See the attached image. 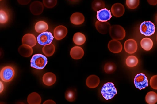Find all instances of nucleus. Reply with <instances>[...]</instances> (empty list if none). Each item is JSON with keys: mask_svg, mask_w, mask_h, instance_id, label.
<instances>
[{"mask_svg": "<svg viewBox=\"0 0 157 104\" xmlns=\"http://www.w3.org/2000/svg\"><path fill=\"white\" fill-rule=\"evenodd\" d=\"M55 46L53 44H50L44 45L42 48L43 53L48 57L52 56L55 51Z\"/></svg>", "mask_w": 157, "mask_h": 104, "instance_id": "nucleus-25", "label": "nucleus"}, {"mask_svg": "<svg viewBox=\"0 0 157 104\" xmlns=\"http://www.w3.org/2000/svg\"><path fill=\"white\" fill-rule=\"evenodd\" d=\"M150 84L152 88L157 89V75H154L151 77Z\"/></svg>", "mask_w": 157, "mask_h": 104, "instance_id": "nucleus-34", "label": "nucleus"}, {"mask_svg": "<svg viewBox=\"0 0 157 104\" xmlns=\"http://www.w3.org/2000/svg\"><path fill=\"white\" fill-rule=\"evenodd\" d=\"M111 11L114 16L117 17H120L124 13V5L120 3H116L112 6Z\"/></svg>", "mask_w": 157, "mask_h": 104, "instance_id": "nucleus-14", "label": "nucleus"}, {"mask_svg": "<svg viewBox=\"0 0 157 104\" xmlns=\"http://www.w3.org/2000/svg\"><path fill=\"white\" fill-rule=\"evenodd\" d=\"M1 0H0V1H1Z\"/></svg>", "mask_w": 157, "mask_h": 104, "instance_id": "nucleus-40", "label": "nucleus"}, {"mask_svg": "<svg viewBox=\"0 0 157 104\" xmlns=\"http://www.w3.org/2000/svg\"><path fill=\"white\" fill-rule=\"evenodd\" d=\"M137 44L136 41L133 39H130L127 40L124 44L125 51L129 54L135 52L137 49Z\"/></svg>", "mask_w": 157, "mask_h": 104, "instance_id": "nucleus-8", "label": "nucleus"}, {"mask_svg": "<svg viewBox=\"0 0 157 104\" xmlns=\"http://www.w3.org/2000/svg\"><path fill=\"white\" fill-rule=\"evenodd\" d=\"M100 83L99 77L95 75H91L88 77L86 81V84L90 88L97 87Z\"/></svg>", "mask_w": 157, "mask_h": 104, "instance_id": "nucleus-18", "label": "nucleus"}, {"mask_svg": "<svg viewBox=\"0 0 157 104\" xmlns=\"http://www.w3.org/2000/svg\"><path fill=\"white\" fill-rule=\"evenodd\" d=\"M27 100L29 104H40L41 102V98L38 93L33 92L28 95Z\"/></svg>", "mask_w": 157, "mask_h": 104, "instance_id": "nucleus-21", "label": "nucleus"}, {"mask_svg": "<svg viewBox=\"0 0 157 104\" xmlns=\"http://www.w3.org/2000/svg\"><path fill=\"white\" fill-rule=\"evenodd\" d=\"M70 54L71 57L74 59H79L83 56L84 51L81 47L78 46H75L71 49Z\"/></svg>", "mask_w": 157, "mask_h": 104, "instance_id": "nucleus-17", "label": "nucleus"}, {"mask_svg": "<svg viewBox=\"0 0 157 104\" xmlns=\"http://www.w3.org/2000/svg\"><path fill=\"white\" fill-rule=\"evenodd\" d=\"M31 0H17L19 4L21 5H26L28 4Z\"/></svg>", "mask_w": 157, "mask_h": 104, "instance_id": "nucleus-35", "label": "nucleus"}, {"mask_svg": "<svg viewBox=\"0 0 157 104\" xmlns=\"http://www.w3.org/2000/svg\"><path fill=\"white\" fill-rule=\"evenodd\" d=\"M54 38L52 33L45 31L41 33L37 37V40L39 44L42 45H45L50 44Z\"/></svg>", "mask_w": 157, "mask_h": 104, "instance_id": "nucleus-7", "label": "nucleus"}, {"mask_svg": "<svg viewBox=\"0 0 157 104\" xmlns=\"http://www.w3.org/2000/svg\"><path fill=\"white\" fill-rule=\"evenodd\" d=\"M97 18L98 21L105 22L110 20L112 17L110 10L104 8L97 11Z\"/></svg>", "mask_w": 157, "mask_h": 104, "instance_id": "nucleus-10", "label": "nucleus"}, {"mask_svg": "<svg viewBox=\"0 0 157 104\" xmlns=\"http://www.w3.org/2000/svg\"><path fill=\"white\" fill-rule=\"evenodd\" d=\"M71 23L75 25H79L82 24L85 20L84 15L79 12H75L73 13L70 17Z\"/></svg>", "mask_w": 157, "mask_h": 104, "instance_id": "nucleus-19", "label": "nucleus"}, {"mask_svg": "<svg viewBox=\"0 0 157 104\" xmlns=\"http://www.w3.org/2000/svg\"><path fill=\"white\" fill-rule=\"evenodd\" d=\"M43 104H56V102L53 100H48L45 101L44 103Z\"/></svg>", "mask_w": 157, "mask_h": 104, "instance_id": "nucleus-37", "label": "nucleus"}, {"mask_svg": "<svg viewBox=\"0 0 157 104\" xmlns=\"http://www.w3.org/2000/svg\"><path fill=\"white\" fill-rule=\"evenodd\" d=\"M48 26L47 23L43 21L37 22L35 26V31L37 33H41L46 31L48 30Z\"/></svg>", "mask_w": 157, "mask_h": 104, "instance_id": "nucleus-24", "label": "nucleus"}, {"mask_svg": "<svg viewBox=\"0 0 157 104\" xmlns=\"http://www.w3.org/2000/svg\"><path fill=\"white\" fill-rule=\"evenodd\" d=\"M18 52L22 56L29 57L33 54V50L32 47L30 46L22 44L19 47Z\"/></svg>", "mask_w": 157, "mask_h": 104, "instance_id": "nucleus-20", "label": "nucleus"}, {"mask_svg": "<svg viewBox=\"0 0 157 104\" xmlns=\"http://www.w3.org/2000/svg\"><path fill=\"white\" fill-rule=\"evenodd\" d=\"M73 40L74 43L78 45H83L85 42L86 38L85 35L81 32H77L74 35Z\"/></svg>", "mask_w": 157, "mask_h": 104, "instance_id": "nucleus-22", "label": "nucleus"}, {"mask_svg": "<svg viewBox=\"0 0 157 104\" xmlns=\"http://www.w3.org/2000/svg\"><path fill=\"white\" fill-rule=\"evenodd\" d=\"M139 30L142 34L146 36H150L154 33L155 27L154 23L150 21H144L140 24Z\"/></svg>", "mask_w": 157, "mask_h": 104, "instance_id": "nucleus-4", "label": "nucleus"}, {"mask_svg": "<svg viewBox=\"0 0 157 104\" xmlns=\"http://www.w3.org/2000/svg\"><path fill=\"white\" fill-rule=\"evenodd\" d=\"M96 28L100 33L105 34L109 31L110 24L108 22L97 21L95 23Z\"/></svg>", "mask_w": 157, "mask_h": 104, "instance_id": "nucleus-13", "label": "nucleus"}, {"mask_svg": "<svg viewBox=\"0 0 157 104\" xmlns=\"http://www.w3.org/2000/svg\"><path fill=\"white\" fill-rule=\"evenodd\" d=\"M8 19V16L6 12L3 10H0V23H6Z\"/></svg>", "mask_w": 157, "mask_h": 104, "instance_id": "nucleus-33", "label": "nucleus"}, {"mask_svg": "<svg viewBox=\"0 0 157 104\" xmlns=\"http://www.w3.org/2000/svg\"><path fill=\"white\" fill-rule=\"evenodd\" d=\"M139 3V0H126L127 6L131 9L136 8L138 6Z\"/></svg>", "mask_w": 157, "mask_h": 104, "instance_id": "nucleus-31", "label": "nucleus"}, {"mask_svg": "<svg viewBox=\"0 0 157 104\" xmlns=\"http://www.w3.org/2000/svg\"><path fill=\"white\" fill-rule=\"evenodd\" d=\"M140 45L146 51H149L153 47V42L150 38H145L141 40L140 41Z\"/></svg>", "mask_w": 157, "mask_h": 104, "instance_id": "nucleus-23", "label": "nucleus"}, {"mask_svg": "<svg viewBox=\"0 0 157 104\" xmlns=\"http://www.w3.org/2000/svg\"><path fill=\"white\" fill-rule=\"evenodd\" d=\"M76 97V91L75 89L69 88L66 91L65 93V98L66 99L70 102L74 101Z\"/></svg>", "mask_w": 157, "mask_h": 104, "instance_id": "nucleus-27", "label": "nucleus"}, {"mask_svg": "<svg viewBox=\"0 0 157 104\" xmlns=\"http://www.w3.org/2000/svg\"><path fill=\"white\" fill-rule=\"evenodd\" d=\"M57 3V0H43V3L44 5L48 8L54 7Z\"/></svg>", "mask_w": 157, "mask_h": 104, "instance_id": "nucleus-32", "label": "nucleus"}, {"mask_svg": "<svg viewBox=\"0 0 157 104\" xmlns=\"http://www.w3.org/2000/svg\"><path fill=\"white\" fill-rule=\"evenodd\" d=\"M44 9L43 3L39 1L33 2L30 6L31 12L35 15H38L41 14L43 11Z\"/></svg>", "mask_w": 157, "mask_h": 104, "instance_id": "nucleus-9", "label": "nucleus"}, {"mask_svg": "<svg viewBox=\"0 0 157 104\" xmlns=\"http://www.w3.org/2000/svg\"><path fill=\"white\" fill-rule=\"evenodd\" d=\"M138 60L137 58L134 56H128L126 60V65L129 67H133L136 66L138 63Z\"/></svg>", "mask_w": 157, "mask_h": 104, "instance_id": "nucleus-29", "label": "nucleus"}, {"mask_svg": "<svg viewBox=\"0 0 157 104\" xmlns=\"http://www.w3.org/2000/svg\"><path fill=\"white\" fill-rule=\"evenodd\" d=\"M109 34L113 39L121 40L125 36V31L124 29L121 26L114 25L110 27L109 30Z\"/></svg>", "mask_w": 157, "mask_h": 104, "instance_id": "nucleus-3", "label": "nucleus"}, {"mask_svg": "<svg viewBox=\"0 0 157 104\" xmlns=\"http://www.w3.org/2000/svg\"><path fill=\"white\" fill-rule=\"evenodd\" d=\"M134 84L136 88L140 90L144 89L148 86V79L143 73L136 74L134 79Z\"/></svg>", "mask_w": 157, "mask_h": 104, "instance_id": "nucleus-6", "label": "nucleus"}, {"mask_svg": "<svg viewBox=\"0 0 157 104\" xmlns=\"http://www.w3.org/2000/svg\"><path fill=\"white\" fill-rule=\"evenodd\" d=\"M105 4L102 0H94L92 3V8L95 11H98L105 7Z\"/></svg>", "mask_w": 157, "mask_h": 104, "instance_id": "nucleus-28", "label": "nucleus"}, {"mask_svg": "<svg viewBox=\"0 0 157 104\" xmlns=\"http://www.w3.org/2000/svg\"><path fill=\"white\" fill-rule=\"evenodd\" d=\"M48 62L47 59L41 54H36L33 55L30 60V66L32 67L38 69H43Z\"/></svg>", "mask_w": 157, "mask_h": 104, "instance_id": "nucleus-1", "label": "nucleus"}, {"mask_svg": "<svg viewBox=\"0 0 157 104\" xmlns=\"http://www.w3.org/2000/svg\"><path fill=\"white\" fill-rule=\"evenodd\" d=\"M116 69L115 64L112 62L106 63L104 67L105 71L107 74H111L115 71Z\"/></svg>", "mask_w": 157, "mask_h": 104, "instance_id": "nucleus-30", "label": "nucleus"}, {"mask_svg": "<svg viewBox=\"0 0 157 104\" xmlns=\"http://www.w3.org/2000/svg\"><path fill=\"white\" fill-rule=\"evenodd\" d=\"M145 100L149 104H155L157 101V94L152 91L148 92L146 95Z\"/></svg>", "mask_w": 157, "mask_h": 104, "instance_id": "nucleus-26", "label": "nucleus"}, {"mask_svg": "<svg viewBox=\"0 0 157 104\" xmlns=\"http://www.w3.org/2000/svg\"><path fill=\"white\" fill-rule=\"evenodd\" d=\"M3 55V51L2 49L0 48V58L2 57Z\"/></svg>", "mask_w": 157, "mask_h": 104, "instance_id": "nucleus-39", "label": "nucleus"}, {"mask_svg": "<svg viewBox=\"0 0 157 104\" xmlns=\"http://www.w3.org/2000/svg\"><path fill=\"white\" fill-rule=\"evenodd\" d=\"M37 42L36 39L33 34L28 33L24 35L22 38L23 44L28 45L32 47L35 46Z\"/></svg>", "mask_w": 157, "mask_h": 104, "instance_id": "nucleus-15", "label": "nucleus"}, {"mask_svg": "<svg viewBox=\"0 0 157 104\" xmlns=\"http://www.w3.org/2000/svg\"><path fill=\"white\" fill-rule=\"evenodd\" d=\"M108 47L110 51L114 53H119L122 49V45L121 43L117 40L115 39L109 41Z\"/></svg>", "mask_w": 157, "mask_h": 104, "instance_id": "nucleus-12", "label": "nucleus"}, {"mask_svg": "<svg viewBox=\"0 0 157 104\" xmlns=\"http://www.w3.org/2000/svg\"><path fill=\"white\" fill-rule=\"evenodd\" d=\"M15 75L14 70L10 66L3 67L0 72V77L3 81L8 82L10 81Z\"/></svg>", "mask_w": 157, "mask_h": 104, "instance_id": "nucleus-5", "label": "nucleus"}, {"mask_svg": "<svg viewBox=\"0 0 157 104\" xmlns=\"http://www.w3.org/2000/svg\"><path fill=\"white\" fill-rule=\"evenodd\" d=\"M42 80L44 84L50 86L55 83L56 80V77L54 73L48 72L46 73L44 75Z\"/></svg>", "mask_w": 157, "mask_h": 104, "instance_id": "nucleus-16", "label": "nucleus"}, {"mask_svg": "<svg viewBox=\"0 0 157 104\" xmlns=\"http://www.w3.org/2000/svg\"><path fill=\"white\" fill-rule=\"evenodd\" d=\"M148 3L152 5H155L157 4V0H147Z\"/></svg>", "mask_w": 157, "mask_h": 104, "instance_id": "nucleus-36", "label": "nucleus"}, {"mask_svg": "<svg viewBox=\"0 0 157 104\" xmlns=\"http://www.w3.org/2000/svg\"><path fill=\"white\" fill-rule=\"evenodd\" d=\"M67 33V28L63 25H59L55 27L54 30V35L55 38L60 40L64 38Z\"/></svg>", "mask_w": 157, "mask_h": 104, "instance_id": "nucleus-11", "label": "nucleus"}, {"mask_svg": "<svg viewBox=\"0 0 157 104\" xmlns=\"http://www.w3.org/2000/svg\"><path fill=\"white\" fill-rule=\"evenodd\" d=\"M4 89V85L0 81V93H1Z\"/></svg>", "mask_w": 157, "mask_h": 104, "instance_id": "nucleus-38", "label": "nucleus"}, {"mask_svg": "<svg viewBox=\"0 0 157 104\" xmlns=\"http://www.w3.org/2000/svg\"><path fill=\"white\" fill-rule=\"evenodd\" d=\"M101 92L103 97L106 100H108L113 98L117 94V91L114 84L109 82L103 85Z\"/></svg>", "mask_w": 157, "mask_h": 104, "instance_id": "nucleus-2", "label": "nucleus"}]
</instances>
